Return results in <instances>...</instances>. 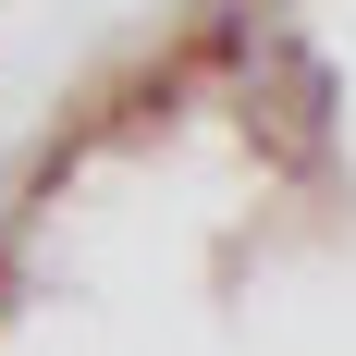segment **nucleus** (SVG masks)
Segmentation results:
<instances>
[{"mask_svg":"<svg viewBox=\"0 0 356 356\" xmlns=\"http://www.w3.org/2000/svg\"><path fill=\"white\" fill-rule=\"evenodd\" d=\"M0 356H356V0H209L0 221Z\"/></svg>","mask_w":356,"mask_h":356,"instance_id":"obj_1","label":"nucleus"}]
</instances>
